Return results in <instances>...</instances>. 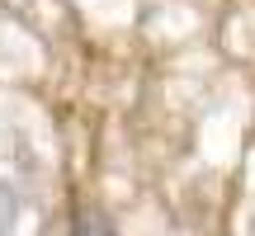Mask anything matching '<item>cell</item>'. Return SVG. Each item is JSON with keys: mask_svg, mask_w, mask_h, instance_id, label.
<instances>
[{"mask_svg": "<svg viewBox=\"0 0 255 236\" xmlns=\"http://www.w3.org/2000/svg\"><path fill=\"white\" fill-rule=\"evenodd\" d=\"M71 236H119L114 218L104 208H76L71 213Z\"/></svg>", "mask_w": 255, "mask_h": 236, "instance_id": "cell-1", "label": "cell"}, {"mask_svg": "<svg viewBox=\"0 0 255 236\" xmlns=\"http://www.w3.org/2000/svg\"><path fill=\"white\" fill-rule=\"evenodd\" d=\"M19 213H24V199L9 180H0V236H14L19 232Z\"/></svg>", "mask_w": 255, "mask_h": 236, "instance_id": "cell-2", "label": "cell"}]
</instances>
